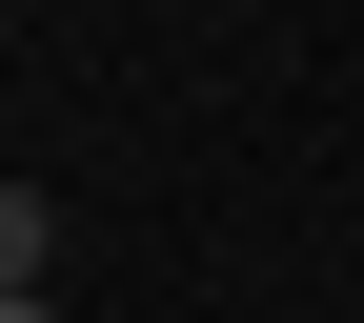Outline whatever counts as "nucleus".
I'll return each mask as SVG.
<instances>
[{
    "mask_svg": "<svg viewBox=\"0 0 364 323\" xmlns=\"http://www.w3.org/2000/svg\"><path fill=\"white\" fill-rule=\"evenodd\" d=\"M41 263H61V202H41V182H0V303H21Z\"/></svg>",
    "mask_w": 364,
    "mask_h": 323,
    "instance_id": "1",
    "label": "nucleus"
}]
</instances>
